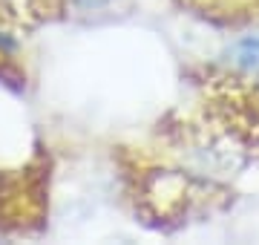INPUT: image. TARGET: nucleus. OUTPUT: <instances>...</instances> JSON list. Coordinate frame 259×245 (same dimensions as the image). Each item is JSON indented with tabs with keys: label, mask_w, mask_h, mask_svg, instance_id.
Listing matches in <instances>:
<instances>
[{
	"label": "nucleus",
	"mask_w": 259,
	"mask_h": 245,
	"mask_svg": "<svg viewBox=\"0 0 259 245\" xmlns=\"http://www.w3.org/2000/svg\"><path fill=\"white\" fill-rule=\"evenodd\" d=\"M233 61L248 69V72H256L259 75V35H248L242 38L236 47H233Z\"/></svg>",
	"instance_id": "nucleus-1"
},
{
	"label": "nucleus",
	"mask_w": 259,
	"mask_h": 245,
	"mask_svg": "<svg viewBox=\"0 0 259 245\" xmlns=\"http://www.w3.org/2000/svg\"><path fill=\"white\" fill-rule=\"evenodd\" d=\"M75 3H78V9L90 12V9H101V6H107L110 0H75Z\"/></svg>",
	"instance_id": "nucleus-2"
}]
</instances>
